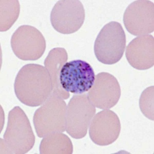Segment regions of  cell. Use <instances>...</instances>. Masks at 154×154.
<instances>
[{
  "label": "cell",
  "mask_w": 154,
  "mask_h": 154,
  "mask_svg": "<svg viewBox=\"0 0 154 154\" xmlns=\"http://www.w3.org/2000/svg\"><path fill=\"white\" fill-rule=\"evenodd\" d=\"M14 92L20 101L30 107L40 106L53 92L51 76L45 67L28 64L18 72L14 83Z\"/></svg>",
  "instance_id": "cell-1"
},
{
  "label": "cell",
  "mask_w": 154,
  "mask_h": 154,
  "mask_svg": "<svg viewBox=\"0 0 154 154\" xmlns=\"http://www.w3.org/2000/svg\"><path fill=\"white\" fill-rule=\"evenodd\" d=\"M4 153L26 154L35 143V136L29 120L24 110L15 106L9 112L4 139Z\"/></svg>",
  "instance_id": "cell-2"
},
{
  "label": "cell",
  "mask_w": 154,
  "mask_h": 154,
  "mask_svg": "<svg viewBox=\"0 0 154 154\" xmlns=\"http://www.w3.org/2000/svg\"><path fill=\"white\" fill-rule=\"evenodd\" d=\"M66 110V103L63 98L51 93L33 116V125L38 136L43 138L51 134L64 132Z\"/></svg>",
  "instance_id": "cell-3"
},
{
  "label": "cell",
  "mask_w": 154,
  "mask_h": 154,
  "mask_svg": "<svg viewBox=\"0 0 154 154\" xmlns=\"http://www.w3.org/2000/svg\"><path fill=\"white\" fill-rule=\"evenodd\" d=\"M126 35L120 23L110 22L104 26L95 40L94 53L97 59L106 65L117 63L123 56Z\"/></svg>",
  "instance_id": "cell-4"
},
{
  "label": "cell",
  "mask_w": 154,
  "mask_h": 154,
  "mask_svg": "<svg viewBox=\"0 0 154 154\" xmlns=\"http://www.w3.org/2000/svg\"><path fill=\"white\" fill-rule=\"evenodd\" d=\"M96 112L88 95H74L67 106L65 131L73 138H84Z\"/></svg>",
  "instance_id": "cell-5"
},
{
  "label": "cell",
  "mask_w": 154,
  "mask_h": 154,
  "mask_svg": "<svg viewBox=\"0 0 154 154\" xmlns=\"http://www.w3.org/2000/svg\"><path fill=\"white\" fill-rule=\"evenodd\" d=\"M11 47L14 54L24 61H35L44 54L46 48L45 39L37 28L22 25L13 33Z\"/></svg>",
  "instance_id": "cell-6"
},
{
  "label": "cell",
  "mask_w": 154,
  "mask_h": 154,
  "mask_svg": "<svg viewBox=\"0 0 154 154\" xmlns=\"http://www.w3.org/2000/svg\"><path fill=\"white\" fill-rule=\"evenodd\" d=\"M85 14L82 3L78 0H61L55 4L50 20L53 28L65 35L77 32L82 27Z\"/></svg>",
  "instance_id": "cell-7"
},
{
  "label": "cell",
  "mask_w": 154,
  "mask_h": 154,
  "mask_svg": "<svg viewBox=\"0 0 154 154\" xmlns=\"http://www.w3.org/2000/svg\"><path fill=\"white\" fill-rule=\"evenodd\" d=\"M93 67L86 62L76 60L63 65L60 75L62 88L68 93L81 95L91 89L95 82Z\"/></svg>",
  "instance_id": "cell-8"
},
{
  "label": "cell",
  "mask_w": 154,
  "mask_h": 154,
  "mask_svg": "<svg viewBox=\"0 0 154 154\" xmlns=\"http://www.w3.org/2000/svg\"><path fill=\"white\" fill-rule=\"evenodd\" d=\"M128 32L135 36L147 35L154 30V4L147 0L135 1L128 6L123 15Z\"/></svg>",
  "instance_id": "cell-9"
},
{
  "label": "cell",
  "mask_w": 154,
  "mask_h": 154,
  "mask_svg": "<svg viewBox=\"0 0 154 154\" xmlns=\"http://www.w3.org/2000/svg\"><path fill=\"white\" fill-rule=\"evenodd\" d=\"M91 103L98 109H109L115 106L121 97V88L115 77L102 72L95 76V82L88 94Z\"/></svg>",
  "instance_id": "cell-10"
},
{
  "label": "cell",
  "mask_w": 154,
  "mask_h": 154,
  "mask_svg": "<svg viewBox=\"0 0 154 154\" xmlns=\"http://www.w3.org/2000/svg\"><path fill=\"white\" fill-rule=\"evenodd\" d=\"M121 131V123L117 115L112 110L105 109L93 117L89 127V135L94 143L106 146L117 140Z\"/></svg>",
  "instance_id": "cell-11"
},
{
  "label": "cell",
  "mask_w": 154,
  "mask_h": 154,
  "mask_svg": "<svg viewBox=\"0 0 154 154\" xmlns=\"http://www.w3.org/2000/svg\"><path fill=\"white\" fill-rule=\"evenodd\" d=\"M126 59L136 69L146 70L154 65V38L151 35L134 38L125 52Z\"/></svg>",
  "instance_id": "cell-12"
},
{
  "label": "cell",
  "mask_w": 154,
  "mask_h": 154,
  "mask_svg": "<svg viewBox=\"0 0 154 154\" xmlns=\"http://www.w3.org/2000/svg\"><path fill=\"white\" fill-rule=\"evenodd\" d=\"M68 60V54L64 48H54L48 53L44 62L46 69L51 76L53 84V92L67 100L70 97L69 93L64 91L60 82V72Z\"/></svg>",
  "instance_id": "cell-13"
},
{
  "label": "cell",
  "mask_w": 154,
  "mask_h": 154,
  "mask_svg": "<svg viewBox=\"0 0 154 154\" xmlns=\"http://www.w3.org/2000/svg\"><path fill=\"white\" fill-rule=\"evenodd\" d=\"M73 145L70 138L62 133H55L43 137L40 145L41 154H72Z\"/></svg>",
  "instance_id": "cell-14"
},
{
  "label": "cell",
  "mask_w": 154,
  "mask_h": 154,
  "mask_svg": "<svg viewBox=\"0 0 154 154\" xmlns=\"http://www.w3.org/2000/svg\"><path fill=\"white\" fill-rule=\"evenodd\" d=\"M1 32L9 30L18 19L20 11L19 2L17 0H1Z\"/></svg>",
  "instance_id": "cell-15"
},
{
  "label": "cell",
  "mask_w": 154,
  "mask_h": 154,
  "mask_svg": "<svg viewBox=\"0 0 154 154\" xmlns=\"http://www.w3.org/2000/svg\"><path fill=\"white\" fill-rule=\"evenodd\" d=\"M140 108L146 117L154 120V86L145 89L140 97Z\"/></svg>",
  "instance_id": "cell-16"
}]
</instances>
